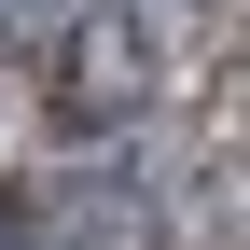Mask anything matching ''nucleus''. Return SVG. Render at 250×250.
I'll list each match as a JSON object with an SVG mask.
<instances>
[{
	"label": "nucleus",
	"mask_w": 250,
	"mask_h": 250,
	"mask_svg": "<svg viewBox=\"0 0 250 250\" xmlns=\"http://www.w3.org/2000/svg\"><path fill=\"white\" fill-rule=\"evenodd\" d=\"M139 98H153V28L139 14H83V42H70V125L83 111L111 125V111H139Z\"/></svg>",
	"instance_id": "nucleus-1"
}]
</instances>
